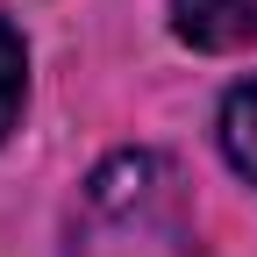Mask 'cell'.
Returning <instances> with one entry per match:
<instances>
[{
  "label": "cell",
  "instance_id": "1",
  "mask_svg": "<svg viewBox=\"0 0 257 257\" xmlns=\"http://www.w3.org/2000/svg\"><path fill=\"white\" fill-rule=\"evenodd\" d=\"M172 29L193 50H250L257 43V0H172Z\"/></svg>",
  "mask_w": 257,
  "mask_h": 257
},
{
  "label": "cell",
  "instance_id": "2",
  "mask_svg": "<svg viewBox=\"0 0 257 257\" xmlns=\"http://www.w3.org/2000/svg\"><path fill=\"white\" fill-rule=\"evenodd\" d=\"M221 150H229V165L257 186V79L221 100Z\"/></svg>",
  "mask_w": 257,
  "mask_h": 257
},
{
  "label": "cell",
  "instance_id": "3",
  "mask_svg": "<svg viewBox=\"0 0 257 257\" xmlns=\"http://www.w3.org/2000/svg\"><path fill=\"white\" fill-rule=\"evenodd\" d=\"M22 93H29V50L8 22H0V143H8V128L22 114Z\"/></svg>",
  "mask_w": 257,
  "mask_h": 257
}]
</instances>
